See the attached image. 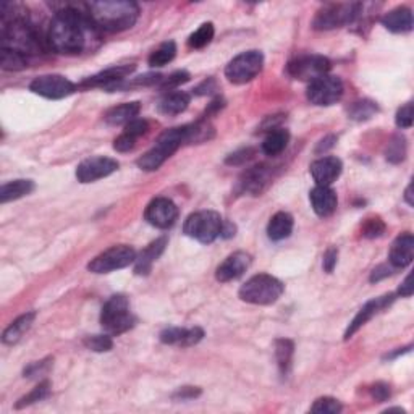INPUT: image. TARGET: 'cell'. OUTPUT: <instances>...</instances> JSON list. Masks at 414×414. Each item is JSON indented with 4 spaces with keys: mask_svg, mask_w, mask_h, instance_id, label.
Listing matches in <instances>:
<instances>
[{
    "mask_svg": "<svg viewBox=\"0 0 414 414\" xmlns=\"http://www.w3.org/2000/svg\"><path fill=\"white\" fill-rule=\"evenodd\" d=\"M91 28H94V24L86 12H78L75 7H63L53 15L49 24L47 42L57 53L75 55L86 49Z\"/></svg>",
    "mask_w": 414,
    "mask_h": 414,
    "instance_id": "1",
    "label": "cell"
},
{
    "mask_svg": "<svg viewBox=\"0 0 414 414\" xmlns=\"http://www.w3.org/2000/svg\"><path fill=\"white\" fill-rule=\"evenodd\" d=\"M86 15L94 28L120 33L135 26L139 18V5L128 0H102L85 5Z\"/></svg>",
    "mask_w": 414,
    "mask_h": 414,
    "instance_id": "2",
    "label": "cell"
},
{
    "mask_svg": "<svg viewBox=\"0 0 414 414\" xmlns=\"http://www.w3.org/2000/svg\"><path fill=\"white\" fill-rule=\"evenodd\" d=\"M183 144H188V125L167 130L160 135L154 148L149 149L144 155H141L136 164L144 172H154L170 155L177 153Z\"/></svg>",
    "mask_w": 414,
    "mask_h": 414,
    "instance_id": "3",
    "label": "cell"
},
{
    "mask_svg": "<svg viewBox=\"0 0 414 414\" xmlns=\"http://www.w3.org/2000/svg\"><path fill=\"white\" fill-rule=\"evenodd\" d=\"M285 286L279 279L269 274H257L251 277L245 285L240 288V298L245 303L257 304V306H269L284 295Z\"/></svg>",
    "mask_w": 414,
    "mask_h": 414,
    "instance_id": "4",
    "label": "cell"
},
{
    "mask_svg": "<svg viewBox=\"0 0 414 414\" xmlns=\"http://www.w3.org/2000/svg\"><path fill=\"white\" fill-rule=\"evenodd\" d=\"M136 322L130 311V301L125 295H114L104 304L101 313V325L109 335H121L133 329Z\"/></svg>",
    "mask_w": 414,
    "mask_h": 414,
    "instance_id": "5",
    "label": "cell"
},
{
    "mask_svg": "<svg viewBox=\"0 0 414 414\" xmlns=\"http://www.w3.org/2000/svg\"><path fill=\"white\" fill-rule=\"evenodd\" d=\"M222 225L223 221L221 214L214 211H199L187 218L183 232L193 240L202 243V245H209L221 236Z\"/></svg>",
    "mask_w": 414,
    "mask_h": 414,
    "instance_id": "6",
    "label": "cell"
},
{
    "mask_svg": "<svg viewBox=\"0 0 414 414\" xmlns=\"http://www.w3.org/2000/svg\"><path fill=\"white\" fill-rule=\"evenodd\" d=\"M361 3H330L325 5L322 10H319L316 15L313 28L319 31H327L335 29L345 24H352L356 21Z\"/></svg>",
    "mask_w": 414,
    "mask_h": 414,
    "instance_id": "7",
    "label": "cell"
},
{
    "mask_svg": "<svg viewBox=\"0 0 414 414\" xmlns=\"http://www.w3.org/2000/svg\"><path fill=\"white\" fill-rule=\"evenodd\" d=\"M264 65V55L259 51H248L236 55L225 68V76L228 81L235 85H245V83L255 80L259 75Z\"/></svg>",
    "mask_w": 414,
    "mask_h": 414,
    "instance_id": "8",
    "label": "cell"
},
{
    "mask_svg": "<svg viewBox=\"0 0 414 414\" xmlns=\"http://www.w3.org/2000/svg\"><path fill=\"white\" fill-rule=\"evenodd\" d=\"M135 261L136 252L131 246H112L107 251L102 252V255L96 256L94 259L87 264V270L92 272V274H109V272L125 269V267L133 264Z\"/></svg>",
    "mask_w": 414,
    "mask_h": 414,
    "instance_id": "9",
    "label": "cell"
},
{
    "mask_svg": "<svg viewBox=\"0 0 414 414\" xmlns=\"http://www.w3.org/2000/svg\"><path fill=\"white\" fill-rule=\"evenodd\" d=\"M343 81L338 76L324 75L311 81L308 86V101L314 105H332L343 96Z\"/></svg>",
    "mask_w": 414,
    "mask_h": 414,
    "instance_id": "10",
    "label": "cell"
},
{
    "mask_svg": "<svg viewBox=\"0 0 414 414\" xmlns=\"http://www.w3.org/2000/svg\"><path fill=\"white\" fill-rule=\"evenodd\" d=\"M330 60L322 55H301L291 60L286 67V71L291 78L300 81H314L318 78L329 75Z\"/></svg>",
    "mask_w": 414,
    "mask_h": 414,
    "instance_id": "11",
    "label": "cell"
},
{
    "mask_svg": "<svg viewBox=\"0 0 414 414\" xmlns=\"http://www.w3.org/2000/svg\"><path fill=\"white\" fill-rule=\"evenodd\" d=\"M29 89L46 99H63L73 94L78 86L62 75H42L33 80Z\"/></svg>",
    "mask_w": 414,
    "mask_h": 414,
    "instance_id": "12",
    "label": "cell"
},
{
    "mask_svg": "<svg viewBox=\"0 0 414 414\" xmlns=\"http://www.w3.org/2000/svg\"><path fill=\"white\" fill-rule=\"evenodd\" d=\"M119 170V162L110 157H91L83 160L76 169V178L81 183H94L97 180L105 178Z\"/></svg>",
    "mask_w": 414,
    "mask_h": 414,
    "instance_id": "13",
    "label": "cell"
},
{
    "mask_svg": "<svg viewBox=\"0 0 414 414\" xmlns=\"http://www.w3.org/2000/svg\"><path fill=\"white\" fill-rule=\"evenodd\" d=\"M144 218L153 227L165 230V228L172 227L178 218V207L167 198H155L146 207Z\"/></svg>",
    "mask_w": 414,
    "mask_h": 414,
    "instance_id": "14",
    "label": "cell"
},
{
    "mask_svg": "<svg viewBox=\"0 0 414 414\" xmlns=\"http://www.w3.org/2000/svg\"><path fill=\"white\" fill-rule=\"evenodd\" d=\"M135 70V65H119L110 67L107 70L97 73V75L87 78L78 87H102L107 91H115V87L126 80V76L131 75Z\"/></svg>",
    "mask_w": 414,
    "mask_h": 414,
    "instance_id": "15",
    "label": "cell"
},
{
    "mask_svg": "<svg viewBox=\"0 0 414 414\" xmlns=\"http://www.w3.org/2000/svg\"><path fill=\"white\" fill-rule=\"evenodd\" d=\"M251 266V256L245 251H236L227 257L216 270V279L222 284L233 282L245 274Z\"/></svg>",
    "mask_w": 414,
    "mask_h": 414,
    "instance_id": "16",
    "label": "cell"
},
{
    "mask_svg": "<svg viewBox=\"0 0 414 414\" xmlns=\"http://www.w3.org/2000/svg\"><path fill=\"white\" fill-rule=\"evenodd\" d=\"M393 300H395V296L387 295V296H381V298L368 301V303L364 304L361 309H359V313L356 314V318L353 319V322L348 325L347 332H345V340L352 338L353 335L363 327V325H366L369 320L374 318V316H376L377 313H381L382 309H386L387 306H390L393 303Z\"/></svg>",
    "mask_w": 414,
    "mask_h": 414,
    "instance_id": "17",
    "label": "cell"
},
{
    "mask_svg": "<svg viewBox=\"0 0 414 414\" xmlns=\"http://www.w3.org/2000/svg\"><path fill=\"white\" fill-rule=\"evenodd\" d=\"M270 183V170L266 165H257V167H252L243 173L240 180V191L251 194V196H259L269 188Z\"/></svg>",
    "mask_w": 414,
    "mask_h": 414,
    "instance_id": "18",
    "label": "cell"
},
{
    "mask_svg": "<svg viewBox=\"0 0 414 414\" xmlns=\"http://www.w3.org/2000/svg\"><path fill=\"white\" fill-rule=\"evenodd\" d=\"M342 160L337 157L318 159L311 165V175L318 187H330L342 173Z\"/></svg>",
    "mask_w": 414,
    "mask_h": 414,
    "instance_id": "19",
    "label": "cell"
},
{
    "mask_svg": "<svg viewBox=\"0 0 414 414\" xmlns=\"http://www.w3.org/2000/svg\"><path fill=\"white\" fill-rule=\"evenodd\" d=\"M414 256V238L411 233H403L393 241L390 248L388 261L393 269H405L413 262Z\"/></svg>",
    "mask_w": 414,
    "mask_h": 414,
    "instance_id": "20",
    "label": "cell"
},
{
    "mask_svg": "<svg viewBox=\"0 0 414 414\" xmlns=\"http://www.w3.org/2000/svg\"><path fill=\"white\" fill-rule=\"evenodd\" d=\"M204 337V330L199 327L182 329L169 327L160 334V342L165 345H178V347H193L199 343Z\"/></svg>",
    "mask_w": 414,
    "mask_h": 414,
    "instance_id": "21",
    "label": "cell"
},
{
    "mask_svg": "<svg viewBox=\"0 0 414 414\" xmlns=\"http://www.w3.org/2000/svg\"><path fill=\"white\" fill-rule=\"evenodd\" d=\"M309 199L311 204H313L314 212L318 214L319 217L332 216L338 204L337 193L330 187H316L313 191H311Z\"/></svg>",
    "mask_w": 414,
    "mask_h": 414,
    "instance_id": "22",
    "label": "cell"
},
{
    "mask_svg": "<svg viewBox=\"0 0 414 414\" xmlns=\"http://www.w3.org/2000/svg\"><path fill=\"white\" fill-rule=\"evenodd\" d=\"M165 245H167V238H159V240L150 243L144 251H141V255L136 256V261H135L136 274L148 275L150 269H153L154 262L157 261V257L164 252Z\"/></svg>",
    "mask_w": 414,
    "mask_h": 414,
    "instance_id": "23",
    "label": "cell"
},
{
    "mask_svg": "<svg viewBox=\"0 0 414 414\" xmlns=\"http://www.w3.org/2000/svg\"><path fill=\"white\" fill-rule=\"evenodd\" d=\"M381 23L392 33H410L413 29V13L410 8L398 7L383 15Z\"/></svg>",
    "mask_w": 414,
    "mask_h": 414,
    "instance_id": "24",
    "label": "cell"
},
{
    "mask_svg": "<svg viewBox=\"0 0 414 414\" xmlns=\"http://www.w3.org/2000/svg\"><path fill=\"white\" fill-rule=\"evenodd\" d=\"M189 101H191V97H189L188 92L184 91L169 92V94H165L162 99L159 101L157 110L162 115H169V117L178 115L188 109Z\"/></svg>",
    "mask_w": 414,
    "mask_h": 414,
    "instance_id": "25",
    "label": "cell"
},
{
    "mask_svg": "<svg viewBox=\"0 0 414 414\" xmlns=\"http://www.w3.org/2000/svg\"><path fill=\"white\" fill-rule=\"evenodd\" d=\"M36 319V313H26L21 314L18 319H15L12 324L5 329V332L2 335V342L5 345H15L18 343L24 334L31 329V325Z\"/></svg>",
    "mask_w": 414,
    "mask_h": 414,
    "instance_id": "26",
    "label": "cell"
},
{
    "mask_svg": "<svg viewBox=\"0 0 414 414\" xmlns=\"http://www.w3.org/2000/svg\"><path fill=\"white\" fill-rule=\"evenodd\" d=\"M293 232V217L288 212H277L267 225V235L272 241H282Z\"/></svg>",
    "mask_w": 414,
    "mask_h": 414,
    "instance_id": "27",
    "label": "cell"
},
{
    "mask_svg": "<svg viewBox=\"0 0 414 414\" xmlns=\"http://www.w3.org/2000/svg\"><path fill=\"white\" fill-rule=\"evenodd\" d=\"M141 110L139 102H126V104L117 105L114 109L107 112L104 120L109 125H126L130 123L131 120L138 119V114Z\"/></svg>",
    "mask_w": 414,
    "mask_h": 414,
    "instance_id": "28",
    "label": "cell"
},
{
    "mask_svg": "<svg viewBox=\"0 0 414 414\" xmlns=\"http://www.w3.org/2000/svg\"><path fill=\"white\" fill-rule=\"evenodd\" d=\"M34 183L31 180H15V182H8L2 184L0 188V201L3 204L15 201L23 196H28L29 193H33Z\"/></svg>",
    "mask_w": 414,
    "mask_h": 414,
    "instance_id": "29",
    "label": "cell"
},
{
    "mask_svg": "<svg viewBox=\"0 0 414 414\" xmlns=\"http://www.w3.org/2000/svg\"><path fill=\"white\" fill-rule=\"evenodd\" d=\"M290 133L284 128H275L266 136L264 143H262V153L267 155H279L284 153L288 146Z\"/></svg>",
    "mask_w": 414,
    "mask_h": 414,
    "instance_id": "30",
    "label": "cell"
},
{
    "mask_svg": "<svg viewBox=\"0 0 414 414\" xmlns=\"http://www.w3.org/2000/svg\"><path fill=\"white\" fill-rule=\"evenodd\" d=\"M0 67L7 71H21L28 67V57L12 49H0Z\"/></svg>",
    "mask_w": 414,
    "mask_h": 414,
    "instance_id": "31",
    "label": "cell"
},
{
    "mask_svg": "<svg viewBox=\"0 0 414 414\" xmlns=\"http://www.w3.org/2000/svg\"><path fill=\"white\" fill-rule=\"evenodd\" d=\"M293 350H295V345L291 340H286V338H279L275 342V356H277V361H279V368H280V372L284 374H288L290 368H291V358H293Z\"/></svg>",
    "mask_w": 414,
    "mask_h": 414,
    "instance_id": "32",
    "label": "cell"
},
{
    "mask_svg": "<svg viewBox=\"0 0 414 414\" xmlns=\"http://www.w3.org/2000/svg\"><path fill=\"white\" fill-rule=\"evenodd\" d=\"M377 112H379V107L376 102H372L369 99H363V101L354 102V104L350 107L348 115H350V119L356 120V121H366L369 119H372Z\"/></svg>",
    "mask_w": 414,
    "mask_h": 414,
    "instance_id": "33",
    "label": "cell"
},
{
    "mask_svg": "<svg viewBox=\"0 0 414 414\" xmlns=\"http://www.w3.org/2000/svg\"><path fill=\"white\" fill-rule=\"evenodd\" d=\"M177 55V46L173 41H167L160 46L157 51H154L149 55V65L150 67H164L170 63Z\"/></svg>",
    "mask_w": 414,
    "mask_h": 414,
    "instance_id": "34",
    "label": "cell"
},
{
    "mask_svg": "<svg viewBox=\"0 0 414 414\" xmlns=\"http://www.w3.org/2000/svg\"><path fill=\"white\" fill-rule=\"evenodd\" d=\"M214 34H216V29H214L212 23H204L199 26L196 31H194L188 39V46L191 49H202L211 44L214 39Z\"/></svg>",
    "mask_w": 414,
    "mask_h": 414,
    "instance_id": "35",
    "label": "cell"
},
{
    "mask_svg": "<svg viewBox=\"0 0 414 414\" xmlns=\"http://www.w3.org/2000/svg\"><path fill=\"white\" fill-rule=\"evenodd\" d=\"M49 395H51V382L44 381V382L39 383L36 388H33V392H29L28 395L19 398L17 405H15V408H17V410H21V408L33 405V403L46 400Z\"/></svg>",
    "mask_w": 414,
    "mask_h": 414,
    "instance_id": "36",
    "label": "cell"
},
{
    "mask_svg": "<svg viewBox=\"0 0 414 414\" xmlns=\"http://www.w3.org/2000/svg\"><path fill=\"white\" fill-rule=\"evenodd\" d=\"M386 157L388 162L400 164L406 157V139L403 136H393L390 143L387 146Z\"/></svg>",
    "mask_w": 414,
    "mask_h": 414,
    "instance_id": "37",
    "label": "cell"
},
{
    "mask_svg": "<svg viewBox=\"0 0 414 414\" xmlns=\"http://www.w3.org/2000/svg\"><path fill=\"white\" fill-rule=\"evenodd\" d=\"M343 410L342 403L338 400H335L332 397H324L316 400V403L311 406V413H318V414H338Z\"/></svg>",
    "mask_w": 414,
    "mask_h": 414,
    "instance_id": "38",
    "label": "cell"
},
{
    "mask_svg": "<svg viewBox=\"0 0 414 414\" xmlns=\"http://www.w3.org/2000/svg\"><path fill=\"white\" fill-rule=\"evenodd\" d=\"M85 345L91 352L105 353L110 352L112 347H114V342H112L110 335H92V337H87L85 340Z\"/></svg>",
    "mask_w": 414,
    "mask_h": 414,
    "instance_id": "39",
    "label": "cell"
},
{
    "mask_svg": "<svg viewBox=\"0 0 414 414\" xmlns=\"http://www.w3.org/2000/svg\"><path fill=\"white\" fill-rule=\"evenodd\" d=\"M386 233V223L382 222V218L371 217L364 222L363 225V236L366 238H379Z\"/></svg>",
    "mask_w": 414,
    "mask_h": 414,
    "instance_id": "40",
    "label": "cell"
},
{
    "mask_svg": "<svg viewBox=\"0 0 414 414\" xmlns=\"http://www.w3.org/2000/svg\"><path fill=\"white\" fill-rule=\"evenodd\" d=\"M189 81V73L184 71V70H180V71H175L172 75L162 78V81L159 83V86L162 87L165 91H170L173 89V87H178L180 85H183V83Z\"/></svg>",
    "mask_w": 414,
    "mask_h": 414,
    "instance_id": "41",
    "label": "cell"
},
{
    "mask_svg": "<svg viewBox=\"0 0 414 414\" xmlns=\"http://www.w3.org/2000/svg\"><path fill=\"white\" fill-rule=\"evenodd\" d=\"M148 130H149L148 121L143 119H135V120H131L130 123L125 125L123 133L130 135L131 138L138 139V138H141V136H144L146 133H148Z\"/></svg>",
    "mask_w": 414,
    "mask_h": 414,
    "instance_id": "42",
    "label": "cell"
},
{
    "mask_svg": "<svg viewBox=\"0 0 414 414\" xmlns=\"http://www.w3.org/2000/svg\"><path fill=\"white\" fill-rule=\"evenodd\" d=\"M397 126L398 128H411L413 126V104L408 102L406 105H403L402 109H398L397 112Z\"/></svg>",
    "mask_w": 414,
    "mask_h": 414,
    "instance_id": "43",
    "label": "cell"
},
{
    "mask_svg": "<svg viewBox=\"0 0 414 414\" xmlns=\"http://www.w3.org/2000/svg\"><path fill=\"white\" fill-rule=\"evenodd\" d=\"M255 149L251 148H246V149H240L236 150V153H233L228 155V157L225 159V164L227 165H243L246 162H250V160L255 157Z\"/></svg>",
    "mask_w": 414,
    "mask_h": 414,
    "instance_id": "44",
    "label": "cell"
},
{
    "mask_svg": "<svg viewBox=\"0 0 414 414\" xmlns=\"http://www.w3.org/2000/svg\"><path fill=\"white\" fill-rule=\"evenodd\" d=\"M51 363H52V359L47 358V359H42V361L29 364V366L24 369V377L34 379L37 376H42V374H46L49 371V368H51Z\"/></svg>",
    "mask_w": 414,
    "mask_h": 414,
    "instance_id": "45",
    "label": "cell"
},
{
    "mask_svg": "<svg viewBox=\"0 0 414 414\" xmlns=\"http://www.w3.org/2000/svg\"><path fill=\"white\" fill-rule=\"evenodd\" d=\"M136 141H138V139L131 138L130 135L121 133V135L119 136V138L115 139L114 149H115V150H119V153H128V150H131V149H133L135 146H136Z\"/></svg>",
    "mask_w": 414,
    "mask_h": 414,
    "instance_id": "46",
    "label": "cell"
},
{
    "mask_svg": "<svg viewBox=\"0 0 414 414\" xmlns=\"http://www.w3.org/2000/svg\"><path fill=\"white\" fill-rule=\"evenodd\" d=\"M371 393H372L374 400H376V402H379V403L387 402L388 398H390V387H388L387 383L379 382V383H376V386H372Z\"/></svg>",
    "mask_w": 414,
    "mask_h": 414,
    "instance_id": "47",
    "label": "cell"
},
{
    "mask_svg": "<svg viewBox=\"0 0 414 414\" xmlns=\"http://www.w3.org/2000/svg\"><path fill=\"white\" fill-rule=\"evenodd\" d=\"M337 261H338V250L337 248H329L327 252L324 255V270L330 274V272H334L335 266H337Z\"/></svg>",
    "mask_w": 414,
    "mask_h": 414,
    "instance_id": "48",
    "label": "cell"
},
{
    "mask_svg": "<svg viewBox=\"0 0 414 414\" xmlns=\"http://www.w3.org/2000/svg\"><path fill=\"white\" fill-rule=\"evenodd\" d=\"M214 91H217V83L214 78H207V80H204L201 85H199L196 89H194V94L196 96H207V94H212Z\"/></svg>",
    "mask_w": 414,
    "mask_h": 414,
    "instance_id": "49",
    "label": "cell"
},
{
    "mask_svg": "<svg viewBox=\"0 0 414 414\" xmlns=\"http://www.w3.org/2000/svg\"><path fill=\"white\" fill-rule=\"evenodd\" d=\"M201 395V390H199L198 387H183L180 388V390L175 393L173 398L175 400H191V398H196Z\"/></svg>",
    "mask_w": 414,
    "mask_h": 414,
    "instance_id": "50",
    "label": "cell"
},
{
    "mask_svg": "<svg viewBox=\"0 0 414 414\" xmlns=\"http://www.w3.org/2000/svg\"><path fill=\"white\" fill-rule=\"evenodd\" d=\"M335 143H337V138H335L334 135H330V136H325L324 139H320L319 141V144H318V148H316V153L318 154H322V153H327L329 149H332L334 146H335Z\"/></svg>",
    "mask_w": 414,
    "mask_h": 414,
    "instance_id": "51",
    "label": "cell"
},
{
    "mask_svg": "<svg viewBox=\"0 0 414 414\" xmlns=\"http://www.w3.org/2000/svg\"><path fill=\"white\" fill-rule=\"evenodd\" d=\"M392 270H393V267L390 266H379L377 269H374L372 270V274H371V282H379V280H382V279H386V277H388V275H392Z\"/></svg>",
    "mask_w": 414,
    "mask_h": 414,
    "instance_id": "52",
    "label": "cell"
},
{
    "mask_svg": "<svg viewBox=\"0 0 414 414\" xmlns=\"http://www.w3.org/2000/svg\"><path fill=\"white\" fill-rule=\"evenodd\" d=\"M413 291H414V286H413V275L410 274V275H408L406 279H405V282H403L400 288H398V295H402V296H405V298H408V296H411V295H413Z\"/></svg>",
    "mask_w": 414,
    "mask_h": 414,
    "instance_id": "53",
    "label": "cell"
},
{
    "mask_svg": "<svg viewBox=\"0 0 414 414\" xmlns=\"http://www.w3.org/2000/svg\"><path fill=\"white\" fill-rule=\"evenodd\" d=\"M235 232H236V227L233 225V223L223 221L221 238H232V236H235Z\"/></svg>",
    "mask_w": 414,
    "mask_h": 414,
    "instance_id": "54",
    "label": "cell"
},
{
    "mask_svg": "<svg viewBox=\"0 0 414 414\" xmlns=\"http://www.w3.org/2000/svg\"><path fill=\"white\" fill-rule=\"evenodd\" d=\"M411 189H413V184H410V187L406 188V191H405V199H406V202L410 204V206H413V194H411Z\"/></svg>",
    "mask_w": 414,
    "mask_h": 414,
    "instance_id": "55",
    "label": "cell"
}]
</instances>
